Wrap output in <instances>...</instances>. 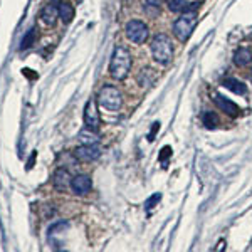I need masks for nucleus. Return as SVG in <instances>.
Here are the masks:
<instances>
[{"label":"nucleus","instance_id":"f257e3e1","mask_svg":"<svg viewBox=\"0 0 252 252\" xmlns=\"http://www.w3.org/2000/svg\"><path fill=\"white\" fill-rule=\"evenodd\" d=\"M131 64L133 61H131L129 50L123 47V46H116L110 61V74L113 76L116 81H123V79H126V76L129 74Z\"/></svg>","mask_w":252,"mask_h":252},{"label":"nucleus","instance_id":"f03ea898","mask_svg":"<svg viewBox=\"0 0 252 252\" xmlns=\"http://www.w3.org/2000/svg\"><path fill=\"white\" fill-rule=\"evenodd\" d=\"M151 54H153V59L157 61L161 66H167V64L172 63L173 59V46H172V41L167 34H157L153 39H151L150 44Z\"/></svg>","mask_w":252,"mask_h":252},{"label":"nucleus","instance_id":"7ed1b4c3","mask_svg":"<svg viewBox=\"0 0 252 252\" xmlns=\"http://www.w3.org/2000/svg\"><path fill=\"white\" fill-rule=\"evenodd\" d=\"M197 22H199V16H197L195 9L185 10L182 16L176 19V22L173 24V34L178 41L185 42L187 39L192 35L193 29H195Z\"/></svg>","mask_w":252,"mask_h":252},{"label":"nucleus","instance_id":"20e7f679","mask_svg":"<svg viewBox=\"0 0 252 252\" xmlns=\"http://www.w3.org/2000/svg\"><path fill=\"white\" fill-rule=\"evenodd\" d=\"M98 103L101 108L111 111V113H116L123 106V96H121L120 89L114 88V86H103L98 93Z\"/></svg>","mask_w":252,"mask_h":252},{"label":"nucleus","instance_id":"39448f33","mask_svg":"<svg viewBox=\"0 0 252 252\" xmlns=\"http://www.w3.org/2000/svg\"><path fill=\"white\" fill-rule=\"evenodd\" d=\"M125 34L126 37L131 42H135V44H143V42L148 39V25L138 19H133L126 24Z\"/></svg>","mask_w":252,"mask_h":252},{"label":"nucleus","instance_id":"423d86ee","mask_svg":"<svg viewBox=\"0 0 252 252\" xmlns=\"http://www.w3.org/2000/svg\"><path fill=\"white\" fill-rule=\"evenodd\" d=\"M84 125L88 129L91 131H98L99 126H101V116H99V111H98V104H96L94 99H89L86 103L84 108Z\"/></svg>","mask_w":252,"mask_h":252},{"label":"nucleus","instance_id":"0eeeda50","mask_svg":"<svg viewBox=\"0 0 252 252\" xmlns=\"http://www.w3.org/2000/svg\"><path fill=\"white\" fill-rule=\"evenodd\" d=\"M74 157L81 161H94L101 157V150L96 145H82L74 150Z\"/></svg>","mask_w":252,"mask_h":252},{"label":"nucleus","instance_id":"6e6552de","mask_svg":"<svg viewBox=\"0 0 252 252\" xmlns=\"http://www.w3.org/2000/svg\"><path fill=\"white\" fill-rule=\"evenodd\" d=\"M71 175L69 172L66 170V168H57L56 172H54L52 175V185L56 190H59V192H66L67 187H71Z\"/></svg>","mask_w":252,"mask_h":252},{"label":"nucleus","instance_id":"1a4fd4ad","mask_svg":"<svg viewBox=\"0 0 252 252\" xmlns=\"http://www.w3.org/2000/svg\"><path fill=\"white\" fill-rule=\"evenodd\" d=\"M214 103H215V106H217L219 110L224 111V113H227L229 116H232V118L239 116L240 108L237 106L236 103H232L230 99H227V98H224V96H220V94H215L214 96Z\"/></svg>","mask_w":252,"mask_h":252},{"label":"nucleus","instance_id":"9d476101","mask_svg":"<svg viewBox=\"0 0 252 252\" xmlns=\"http://www.w3.org/2000/svg\"><path fill=\"white\" fill-rule=\"evenodd\" d=\"M91 187H93V182L88 175H78L71 180V189H73L76 195H86V193L91 190Z\"/></svg>","mask_w":252,"mask_h":252},{"label":"nucleus","instance_id":"9b49d317","mask_svg":"<svg viewBox=\"0 0 252 252\" xmlns=\"http://www.w3.org/2000/svg\"><path fill=\"white\" fill-rule=\"evenodd\" d=\"M57 17H59V10H57V7H54L52 3H47V5L42 9L41 12V19L44 24L47 25H54L57 20Z\"/></svg>","mask_w":252,"mask_h":252},{"label":"nucleus","instance_id":"f8f14e48","mask_svg":"<svg viewBox=\"0 0 252 252\" xmlns=\"http://www.w3.org/2000/svg\"><path fill=\"white\" fill-rule=\"evenodd\" d=\"M222 86L227 88V89H230L232 93H236V94H240V96H244L247 93V86L244 84L242 81H239V79H234V78L225 79V81L222 82Z\"/></svg>","mask_w":252,"mask_h":252},{"label":"nucleus","instance_id":"ddd939ff","mask_svg":"<svg viewBox=\"0 0 252 252\" xmlns=\"http://www.w3.org/2000/svg\"><path fill=\"white\" fill-rule=\"evenodd\" d=\"M57 10H59V17L64 24H71L74 19V7L71 5L69 2H61L57 5Z\"/></svg>","mask_w":252,"mask_h":252},{"label":"nucleus","instance_id":"4468645a","mask_svg":"<svg viewBox=\"0 0 252 252\" xmlns=\"http://www.w3.org/2000/svg\"><path fill=\"white\" fill-rule=\"evenodd\" d=\"M234 63L239 67H246L252 63V52L247 47H240L234 56Z\"/></svg>","mask_w":252,"mask_h":252},{"label":"nucleus","instance_id":"2eb2a0df","mask_svg":"<svg viewBox=\"0 0 252 252\" xmlns=\"http://www.w3.org/2000/svg\"><path fill=\"white\" fill-rule=\"evenodd\" d=\"M202 121H204V125L207 126V128H215V126L219 125L217 114L212 113V111H205V113L202 114Z\"/></svg>","mask_w":252,"mask_h":252},{"label":"nucleus","instance_id":"dca6fc26","mask_svg":"<svg viewBox=\"0 0 252 252\" xmlns=\"http://www.w3.org/2000/svg\"><path fill=\"white\" fill-rule=\"evenodd\" d=\"M79 138H81V142L84 143V145H96V143H98V136H96L94 131H91V129L82 131L81 135H79Z\"/></svg>","mask_w":252,"mask_h":252},{"label":"nucleus","instance_id":"f3484780","mask_svg":"<svg viewBox=\"0 0 252 252\" xmlns=\"http://www.w3.org/2000/svg\"><path fill=\"white\" fill-rule=\"evenodd\" d=\"M167 5L172 12H183V10H187L185 0H167Z\"/></svg>","mask_w":252,"mask_h":252},{"label":"nucleus","instance_id":"a211bd4d","mask_svg":"<svg viewBox=\"0 0 252 252\" xmlns=\"http://www.w3.org/2000/svg\"><path fill=\"white\" fill-rule=\"evenodd\" d=\"M35 34H37V32H35V29H31V31H29L27 34L24 35L22 44H20V49L24 50V49H29V47H31V46L35 42Z\"/></svg>","mask_w":252,"mask_h":252},{"label":"nucleus","instance_id":"6ab92c4d","mask_svg":"<svg viewBox=\"0 0 252 252\" xmlns=\"http://www.w3.org/2000/svg\"><path fill=\"white\" fill-rule=\"evenodd\" d=\"M161 199V193H155L153 197H151V199L146 202V208H151V207H155V202H158Z\"/></svg>","mask_w":252,"mask_h":252},{"label":"nucleus","instance_id":"aec40b11","mask_svg":"<svg viewBox=\"0 0 252 252\" xmlns=\"http://www.w3.org/2000/svg\"><path fill=\"white\" fill-rule=\"evenodd\" d=\"M163 3V0H146V5L153 7L155 10H160V5Z\"/></svg>","mask_w":252,"mask_h":252},{"label":"nucleus","instance_id":"412c9836","mask_svg":"<svg viewBox=\"0 0 252 252\" xmlns=\"http://www.w3.org/2000/svg\"><path fill=\"white\" fill-rule=\"evenodd\" d=\"M170 153H172V150L168 148V146H165V148H163V153H161V157H160V160H161V161H165V158H167Z\"/></svg>","mask_w":252,"mask_h":252}]
</instances>
